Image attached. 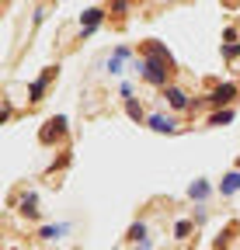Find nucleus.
Here are the masks:
<instances>
[{
  "label": "nucleus",
  "mask_w": 240,
  "mask_h": 250,
  "mask_svg": "<svg viewBox=\"0 0 240 250\" xmlns=\"http://www.w3.org/2000/svg\"><path fill=\"white\" fill-rule=\"evenodd\" d=\"M237 191H240V167L230 170V174L219 181V195H237Z\"/></svg>",
  "instance_id": "nucleus-6"
},
{
  "label": "nucleus",
  "mask_w": 240,
  "mask_h": 250,
  "mask_svg": "<svg viewBox=\"0 0 240 250\" xmlns=\"http://www.w3.org/2000/svg\"><path fill=\"white\" fill-rule=\"evenodd\" d=\"M188 195L198 198V202H205V198H209V184H205V181H195V184L188 188Z\"/></svg>",
  "instance_id": "nucleus-11"
},
{
  "label": "nucleus",
  "mask_w": 240,
  "mask_h": 250,
  "mask_svg": "<svg viewBox=\"0 0 240 250\" xmlns=\"http://www.w3.org/2000/svg\"><path fill=\"white\" fill-rule=\"evenodd\" d=\"M126 59H129V49H126V45H118L115 56L108 59V73H122V62H126Z\"/></svg>",
  "instance_id": "nucleus-9"
},
{
  "label": "nucleus",
  "mask_w": 240,
  "mask_h": 250,
  "mask_svg": "<svg viewBox=\"0 0 240 250\" xmlns=\"http://www.w3.org/2000/svg\"><path fill=\"white\" fill-rule=\"evenodd\" d=\"M223 56H226V59H237V56H240V45H237V42L223 45Z\"/></svg>",
  "instance_id": "nucleus-16"
},
{
  "label": "nucleus",
  "mask_w": 240,
  "mask_h": 250,
  "mask_svg": "<svg viewBox=\"0 0 240 250\" xmlns=\"http://www.w3.org/2000/svg\"><path fill=\"white\" fill-rule=\"evenodd\" d=\"M101 18H105L101 7H87V11L80 14V31H84V39H87V35H94V28L101 24Z\"/></svg>",
  "instance_id": "nucleus-2"
},
{
  "label": "nucleus",
  "mask_w": 240,
  "mask_h": 250,
  "mask_svg": "<svg viewBox=\"0 0 240 250\" xmlns=\"http://www.w3.org/2000/svg\"><path fill=\"white\" fill-rule=\"evenodd\" d=\"M230 4H240V0H230Z\"/></svg>",
  "instance_id": "nucleus-18"
},
{
  "label": "nucleus",
  "mask_w": 240,
  "mask_h": 250,
  "mask_svg": "<svg viewBox=\"0 0 240 250\" xmlns=\"http://www.w3.org/2000/svg\"><path fill=\"white\" fill-rule=\"evenodd\" d=\"M129 240H132V243H139V240H146V226H143V223H136V226L129 229Z\"/></svg>",
  "instance_id": "nucleus-15"
},
{
  "label": "nucleus",
  "mask_w": 240,
  "mask_h": 250,
  "mask_svg": "<svg viewBox=\"0 0 240 250\" xmlns=\"http://www.w3.org/2000/svg\"><path fill=\"white\" fill-rule=\"evenodd\" d=\"M126 111H129V118H132V122H143V108H139L132 98H126Z\"/></svg>",
  "instance_id": "nucleus-13"
},
{
  "label": "nucleus",
  "mask_w": 240,
  "mask_h": 250,
  "mask_svg": "<svg viewBox=\"0 0 240 250\" xmlns=\"http://www.w3.org/2000/svg\"><path fill=\"white\" fill-rule=\"evenodd\" d=\"M188 229H192V226H188V223H185V219H181V223H177V226H174V236H188Z\"/></svg>",
  "instance_id": "nucleus-17"
},
{
  "label": "nucleus",
  "mask_w": 240,
  "mask_h": 250,
  "mask_svg": "<svg viewBox=\"0 0 240 250\" xmlns=\"http://www.w3.org/2000/svg\"><path fill=\"white\" fill-rule=\"evenodd\" d=\"M164 98H167L171 108H177V111H185V108H188V94H185L181 87H167V90H164Z\"/></svg>",
  "instance_id": "nucleus-5"
},
{
  "label": "nucleus",
  "mask_w": 240,
  "mask_h": 250,
  "mask_svg": "<svg viewBox=\"0 0 240 250\" xmlns=\"http://www.w3.org/2000/svg\"><path fill=\"white\" fill-rule=\"evenodd\" d=\"M35 205H39V198H35V195H24V198H21V212H24V215H39V208H35Z\"/></svg>",
  "instance_id": "nucleus-12"
},
{
  "label": "nucleus",
  "mask_w": 240,
  "mask_h": 250,
  "mask_svg": "<svg viewBox=\"0 0 240 250\" xmlns=\"http://www.w3.org/2000/svg\"><path fill=\"white\" fill-rule=\"evenodd\" d=\"M56 77V70H45L32 87H28V101H42V94H45V87H49V80Z\"/></svg>",
  "instance_id": "nucleus-3"
},
{
  "label": "nucleus",
  "mask_w": 240,
  "mask_h": 250,
  "mask_svg": "<svg viewBox=\"0 0 240 250\" xmlns=\"http://www.w3.org/2000/svg\"><path fill=\"white\" fill-rule=\"evenodd\" d=\"M230 122H233V111H216L209 118V125H230Z\"/></svg>",
  "instance_id": "nucleus-14"
},
{
  "label": "nucleus",
  "mask_w": 240,
  "mask_h": 250,
  "mask_svg": "<svg viewBox=\"0 0 240 250\" xmlns=\"http://www.w3.org/2000/svg\"><path fill=\"white\" fill-rule=\"evenodd\" d=\"M150 129H153V132H174L177 122L171 115H153V118H150Z\"/></svg>",
  "instance_id": "nucleus-8"
},
{
  "label": "nucleus",
  "mask_w": 240,
  "mask_h": 250,
  "mask_svg": "<svg viewBox=\"0 0 240 250\" xmlns=\"http://www.w3.org/2000/svg\"><path fill=\"white\" fill-rule=\"evenodd\" d=\"M63 129H66V118H63V115H59V118H49L45 129H42V143H52V136H59Z\"/></svg>",
  "instance_id": "nucleus-7"
},
{
  "label": "nucleus",
  "mask_w": 240,
  "mask_h": 250,
  "mask_svg": "<svg viewBox=\"0 0 240 250\" xmlns=\"http://www.w3.org/2000/svg\"><path fill=\"white\" fill-rule=\"evenodd\" d=\"M237 98V83H219L216 90H213V98H209V101H213V104H230Z\"/></svg>",
  "instance_id": "nucleus-4"
},
{
  "label": "nucleus",
  "mask_w": 240,
  "mask_h": 250,
  "mask_svg": "<svg viewBox=\"0 0 240 250\" xmlns=\"http://www.w3.org/2000/svg\"><path fill=\"white\" fill-rule=\"evenodd\" d=\"M171 52L160 45V42H150L146 45V59H143V80L153 83V87H164L167 77H171Z\"/></svg>",
  "instance_id": "nucleus-1"
},
{
  "label": "nucleus",
  "mask_w": 240,
  "mask_h": 250,
  "mask_svg": "<svg viewBox=\"0 0 240 250\" xmlns=\"http://www.w3.org/2000/svg\"><path fill=\"white\" fill-rule=\"evenodd\" d=\"M66 229H70L66 223H59V226H42V233H39V236H42V240H59Z\"/></svg>",
  "instance_id": "nucleus-10"
}]
</instances>
